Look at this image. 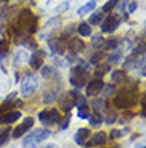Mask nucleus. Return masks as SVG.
<instances>
[{"label": "nucleus", "instance_id": "f257e3e1", "mask_svg": "<svg viewBox=\"0 0 146 148\" xmlns=\"http://www.w3.org/2000/svg\"><path fill=\"white\" fill-rule=\"evenodd\" d=\"M37 26H39V19H37V16L32 13V10L23 8L18 13V31H19V34H29V36H32L37 31Z\"/></svg>", "mask_w": 146, "mask_h": 148}, {"label": "nucleus", "instance_id": "f03ea898", "mask_svg": "<svg viewBox=\"0 0 146 148\" xmlns=\"http://www.w3.org/2000/svg\"><path fill=\"white\" fill-rule=\"evenodd\" d=\"M136 100H138V92H136V89H133V87H124V89H121L117 92L113 103L119 110H127V108L135 106Z\"/></svg>", "mask_w": 146, "mask_h": 148}, {"label": "nucleus", "instance_id": "7ed1b4c3", "mask_svg": "<svg viewBox=\"0 0 146 148\" xmlns=\"http://www.w3.org/2000/svg\"><path fill=\"white\" fill-rule=\"evenodd\" d=\"M90 71V66L87 63H79L76 66L71 68L69 73V82L71 85H74L76 89H81L87 84V74Z\"/></svg>", "mask_w": 146, "mask_h": 148}, {"label": "nucleus", "instance_id": "20e7f679", "mask_svg": "<svg viewBox=\"0 0 146 148\" xmlns=\"http://www.w3.org/2000/svg\"><path fill=\"white\" fill-rule=\"evenodd\" d=\"M39 121L47 127L53 126V124H59V121H61L59 110H56V108H48V110L40 111L39 113Z\"/></svg>", "mask_w": 146, "mask_h": 148}, {"label": "nucleus", "instance_id": "39448f33", "mask_svg": "<svg viewBox=\"0 0 146 148\" xmlns=\"http://www.w3.org/2000/svg\"><path fill=\"white\" fill-rule=\"evenodd\" d=\"M37 87H39V79L35 76H27L26 81L21 84V95L23 97H31L35 93Z\"/></svg>", "mask_w": 146, "mask_h": 148}, {"label": "nucleus", "instance_id": "423d86ee", "mask_svg": "<svg viewBox=\"0 0 146 148\" xmlns=\"http://www.w3.org/2000/svg\"><path fill=\"white\" fill-rule=\"evenodd\" d=\"M48 137H50V130L48 129H35V130H32V134H31L29 137L26 138L24 145H27V143H40V142H45Z\"/></svg>", "mask_w": 146, "mask_h": 148}, {"label": "nucleus", "instance_id": "0eeeda50", "mask_svg": "<svg viewBox=\"0 0 146 148\" xmlns=\"http://www.w3.org/2000/svg\"><path fill=\"white\" fill-rule=\"evenodd\" d=\"M119 24H121V19L117 18V16H114V15H109L106 19L101 21V31L106 32V34H111L119 27Z\"/></svg>", "mask_w": 146, "mask_h": 148}, {"label": "nucleus", "instance_id": "6e6552de", "mask_svg": "<svg viewBox=\"0 0 146 148\" xmlns=\"http://www.w3.org/2000/svg\"><path fill=\"white\" fill-rule=\"evenodd\" d=\"M32 126H34V118H24L21 124H19L18 127H15V129H13V132H11L13 138L23 137V135H24V134L27 132L29 129H32Z\"/></svg>", "mask_w": 146, "mask_h": 148}, {"label": "nucleus", "instance_id": "1a4fd4ad", "mask_svg": "<svg viewBox=\"0 0 146 148\" xmlns=\"http://www.w3.org/2000/svg\"><path fill=\"white\" fill-rule=\"evenodd\" d=\"M21 116H23L21 111H18V110L3 111V113L0 114V124H13V122H16Z\"/></svg>", "mask_w": 146, "mask_h": 148}, {"label": "nucleus", "instance_id": "9d476101", "mask_svg": "<svg viewBox=\"0 0 146 148\" xmlns=\"http://www.w3.org/2000/svg\"><path fill=\"white\" fill-rule=\"evenodd\" d=\"M44 60H45L44 50H35V52H32V55H31V58H29V66L32 68V69H40V68L44 66Z\"/></svg>", "mask_w": 146, "mask_h": 148}, {"label": "nucleus", "instance_id": "9b49d317", "mask_svg": "<svg viewBox=\"0 0 146 148\" xmlns=\"http://www.w3.org/2000/svg\"><path fill=\"white\" fill-rule=\"evenodd\" d=\"M103 87H104V82H103V79H93V81H90L87 84V95L88 97H95L98 95V93H101Z\"/></svg>", "mask_w": 146, "mask_h": 148}, {"label": "nucleus", "instance_id": "f8f14e48", "mask_svg": "<svg viewBox=\"0 0 146 148\" xmlns=\"http://www.w3.org/2000/svg\"><path fill=\"white\" fill-rule=\"evenodd\" d=\"M106 142H108V135H106L104 132H96L95 135H93L88 142H85L84 145L88 148H95V147H103Z\"/></svg>", "mask_w": 146, "mask_h": 148}, {"label": "nucleus", "instance_id": "ddd939ff", "mask_svg": "<svg viewBox=\"0 0 146 148\" xmlns=\"http://www.w3.org/2000/svg\"><path fill=\"white\" fill-rule=\"evenodd\" d=\"M68 48H69V52L71 53H81L84 52V48H85V44L82 39H76V37H71V40L68 42Z\"/></svg>", "mask_w": 146, "mask_h": 148}, {"label": "nucleus", "instance_id": "4468645a", "mask_svg": "<svg viewBox=\"0 0 146 148\" xmlns=\"http://www.w3.org/2000/svg\"><path fill=\"white\" fill-rule=\"evenodd\" d=\"M90 137V129H87V127H82V129H79L76 132V135H74V142H76L77 145H84L85 142H87V138Z\"/></svg>", "mask_w": 146, "mask_h": 148}, {"label": "nucleus", "instance_id": "2eb2a0df", "mask_svg": "<svg viewBox=\"0 0 146 148\" xmlns=\"http://www.w3.org/2000/svg\"><path fill=\"white\" fill-rule=\"evenodd\" d=\"M40 74H42V77H45V79H59V74L56 73L55 68H51V66H42Z\"/></svg>", "mask_w": 146, "mask_h": 148}, {"label": "nucleus", "instance_id": "dca6fc26", "mask_svg": "<svg viewBox=\"0 0 146 148\" xmlns=\"http://www.w3.org/2000/svg\"><path fill=\"white\" fill-rule=\"evenodd\" d=\"M95 7H96V0H90L88 3H85L84 7H81L79 10H77V15L84 16V15H87V13H90V11L95 10Z\"/></svg>", "mask_w": 146, "mask_h": 148}, {"label": "nucleus", "instance_id": "f3484780", "mask_svg": "<svg viewBox=\"0 0 146 148\" xmlns=\"http://www.w3.org/2000/svg\"><path fill=\"white\" fill-rule=\"evenodd\" d=\"M72 106H74V100L71 98V97H66V98H63V100H61V105H59V110H61V111H64V113H71Z\"/></svg>", "mask_w": 146, "mask_h": 148}, {"label": "nucleus", "instance_id": "a211bd4d", "mask_svg": "<svg viewBox=\"0 0 146 148\" xmlns=\"http://www.w3.org/2000/svg\"><path fill=\"white\" fill-rule=\"evenodd\" d=\"M77 32H79V36H82V37L91 36L90 24H88V23H81V24H77Z\"/></svg>", "mask_w": 146, "mask_h": 148}, {"label": "nucleus", "instance_id": "6ab92c4d", "mask_svg": "<svg viewBox=\"0 0 146 148\" xmlns=\"http://www.w3.org/2000/svg\"><path fill=\"white\" fill-rule=\"evenodd\" d=\"M56 98H58V92H56V89L45 90V93H44V103H53Z\"/></svg>", "mask_w": 146, "mask_h": 148}, {"label": "nucleus", "instance_id": "aec40b11", "mask_svg": "<svg viewBox=\"0 0 146 148\" xmlns=\"http://www.w3.org/2000/svg\"><path fill=\"white\" fill-rule=\"evenodd\" d=\"M108 71H111V64L108 63V64H96V71H95V77L96 79H101L103 76H104Z\"/></svg>", "mask_w": 146, "mask_h": 148}, {"label": "nucleus", "instance_id": "412c9836", "mask_svg": "<svg viewBox=\"0 0 146 148\" xmlns=\"http://www.w3.org/2000/svg\"><path fill=\"white\" fill-rule=\"evenodd\" d=\"M88 121H90V126L91 127H100L103 124V116L100 114V113H93V114H90Z\"/></svg>", "mask_w": 146, "mask_h": 148}, {"label": "nucleus", "instance_id": "4be33fe9", "mask_svg": "<svg viewBox=\"0 0 146 148\" xmlns=\"http://www.w3.org/2000/svg\"><path fill=\"white\" fill-rule=\"evenodd\" d=\"M104 58H106V53H104V52H95L93 55L90 56V63L96 66V64H100Z\"/></svg>", "mask_w": 146, "mask_h": 148}, {"label": "nucleus", "instance_id": "5701e85b", "mask_svg": "<svg viewBox=\"0 0 146 148\" xmlns=\"http://www.w3.org/2000/svg\"><path fill=\"white\" fill-rule=\"evenodd\" d=\"M111 81L113 82H122L125 81V73L122 69H116L111 73Z\"/></svg>", "mask_w": 146, "mask_h": 148}, {"label": "nucleus", "instance_id": "b1692460", "mask_svg": "<svg viewBox=\"0 0 146 148\" xmlns=\"http://www.w3.org/2000/svg\"><path fill=\"white\" fill-rule=\"evenodd\" d=\"M72 100H74V105H77V108H88L87 98H85L84 95H81V93H79L77 97H74Z\"/></svg>", "mask_w": 146, "mask_h": 148}, {"label": "nucleus", "instance_id": "393cba45", "mask_svg": "<svg viewBox=\"0 0 146 148\" xmlns=\"http://www.w3.org/2000/svg\"><path fill=\"white\" fill-rule=\"evenodd\" d=\"M103 16H104V13H103L101 10H100V11H95V13L90 16L88 23H90V24H100V23L103 21Z\"/></svg>", "mask_w": 146, "mask_h": 148}, {"label": "nucleus", "instance_id": "a878e982", "mask_svg": "<svg viewBox=\"0 0 146 148\" xmlns=\"http://www.w3.org/2000/svg\"><path fill=\"white\" fill-rule=\"evenodd\" d=\"M119 44H121V39L119 37H113V39H109V40H106L104 45L108 50H116L117 47H119Z\"/></svg>", "mask_w": 146, "mask_h": 148}, {"label": "nucleus", "instance_id": "bb28decb", "mask_svg": "<svg viewBox=\"0 0 146 148\" xmlns=\"http://www.w3.org/2000/svg\"><path fill=\"white\" fill-rule=\"evenodd\" d=\"M119 3V0H108L104 5H103V8H101V11L103 13H111V11L114 10V7Z\"/></svg>", "mask_w": 146, "mask_h": 148}, {"label": "nucleus", "instance_id": "cd10ccee", "mask_svg": "<svg viewBox=\"0 0 146 148\" xmlns=\"http://www.w3.org/2000/svg\"><path fill=\"white\" fill-rule=\"evenodd\" d=\"M106 108H108V105H106V101L103 100V98L93 101V110H95V113H101L103 110H106Z\"/></svg>", "mask_w": 146, "mask_h": 148}, {"label": "nucleus", "instance_id": "c85d7f7f", "mask_svg": "<svg viewBox=\"0 0 146 148\" xmlns=\"http://www.w3.org/2000/svg\"><path fill=\"white\" fill-rule=\"evenodd\" d=\"M104 39H103V36H93V39H91V47L93 48H100L104 45Z\"/></svg>", "mask_w": 146, "mask_h": 148}, {"label": "nucleus", "instance_id": "c756f323", "mask_svg": "<svg viewBox=\"0 0 146 148\" xmlns=\"http://www.w3.org/2000/svg\"><path fill=\"white\" fill-rule=\"evenodd\" d=\"M10 135H11L10 129H2V130H0V147L7 143L8 138H10Z\"/></svg>", "mask_w": 146, "mask_h": 148}, {"label": "nucleus", "instance_id": "7c9ffc66", "mask_svg": "<svg viewBox=\"0 0 146 148\" xmlns=\"http://www.w3.org/2000/svg\"><path fill=\"white\" fill-rule=\"evenodd\" d=\"M8 53V40L7 39H0V58L7 56Z\"/></svg>", "mask_w": 146, "mask_h": 148}, {"label": "nucleus", "instance_id": "2f4dec72", "mask_svg": "<svg viewBox=\"0 0 146 148\" xmlns=\"http://www.w3.org/2000/svg\"><path fill=\"white\" fill-rule=\"evenodd\" d=\"M121 58H122V52H114L113 55H109V64H117L119 61H121Z\"/></svg>", "mask_w": 146, "mask_h": 148}, {"label": "nucleus", "instance_id": "473e14b6", "mask_svg": "<svg viewBox=\"0 0 146 148\" xmlns=\"http://www.w3.org/2000/svg\"><path fill=\"white\" fill-rule=\"evenodd\" d=\"M117 119H119V118H117V113H116V111H109L104 121H106V124H114Z\"/></svg>", "mask_w": 146, "mask_h": 148}, {"label": "nucleus", "instance_id": "72a5a7b5", "mask_svg": "<svg viewBox=\"0 0 146 148\" xmlns=\"http://www.w3.org/2000/svg\"><path fill=\"white\" fill-rule=\"evenodd\" d=\"M59 24H61V19L59 18H53V19H50V21L47 23V24H45V29H53V27L55 26H59Z\"/></svg>", "mask_w": 146, "mask_h": 148}, {"label": "nucleus", "instance_id": "f704fd0d", "mask_svg": "<svg viewBox=\"0 0 146 148\" xmlns=\"http://www.w3.org/2000/svg\"><path fill=\"white\" fill-rule=\"evenodd\" d=\"M101 92L104 93V95H113V93L116 92V87H114V84H108V85L104 84V87H103Z\"/></svg>", "mask_w": 146, "mask_h": 148}, {"label": "nucleus", "instance_id": "c9c22d12", "mask_svg": "<svg viewBox=\"0 0 146 148\" xmlns=\"http://www.w3.org/2000/svg\"><path fill=\"white\" fill-rule=\"evenodd\" d=\"M77 116H79L81 119H88L90 118V110H88V108H79Z\"/></svg>", "mask_w": 146, "mask_h": 148}, {"label": "nucleus", "instance_id": "e433bc0d", "mask_svg": "<svg viewBox=\"0 0 146 148\" xmlns=\"http://www.w3.org/2000/svg\"><path fill=\"white\" fill-rule=\"evenodd\" d=\"M69 122H71V113H66L64 121L59 124V130H66V129H68V126H69Z\"/></svg>", "mask_w": 146, "mask_h": 148}, {"label": "nucleus", "instance_id": "4c0bfd02", "mask_svg": "<svg viewBox=\"0 0 146 148\" xmlns=\"http://www.w3.org/2000/svg\"><path fill=\"white\" fill-rule=\"evenodd\" d=\"M136 7H138V3H136V0H132V2H130V5H128L127 13H128V15H132V13H135Z\"/></svg>", "mask_w": 146, "mask_h": 148}, {"label": "nucleus", "instance_id": "58836bf2", "mask_svg": "<svg viewBox=\"0 0 146 148\" xmlns=\"http://www.w3.org/2000/svg\"><path fill=\"white\" fill-rule=\"evenodd\" d=\"M133 113H125L124 114V118H121V119H117V121L119 122H128V121H132V119H133Z\"/></svg>", "mask_w": 146, "mask_h": 148}, {"label": "nucleus", "instance_id": "ea45409f", "mask_svg": "<svg viewBox=\"0 0 146 148\" xmlns=\"http://www.w3.org/2000/svg\"><path fill=\"white\" fill-rule=\"evenodd\" d=\"M141 114L146 116V93L143 95V98H141Z\"/></svg>", "mask_w": 146, "mask_h": 148}, {"label": "nucleus", "instance_id": "a19ab883", "mask_svg": "<svg viewBox=\"0 0 146 148\" xmlns=\"http://www.w3.org/2000/svg\"><path fill=\"white\" fill-rule=\"evenodd\" d=\"M122 134H125V130L122 132V130H113L111 132V138H119V137H122Z\"/></svg>", "mask_w": 146, "mask_h": 148}, {"label": "nucleus", "instance_id": "79ce46f5", "mask_svg": "<svg viewBox=\"0 0 146 148\" xmlns=\"http://www.w3.org/2000/svg\"><path fill=\"white\" fill-rule=\"evenodd\" d=\"M66 8H68V3H63V5H59V7L56 8L55 11H56V13H61V11H64Z\"/></svg>", "mask_w": 146, "mask_h": 148}, {"label": "nucleus", "instance_id": "37998d69", "mask_svg": "<svg viewBox=\"0 0 146 148\" xmlns=\"http://www.w3.org/2000/svg\"><path fill=\"white\" fill-rule=\"evenodd\" d=\"M45 148H58V147H56V145H47Z\"/></svg>", "mask_w": 146, "mask_h": 148}, {"label": "nucleus", "instance_id": "c03bdc74", "mask_svg": "<svg viewBox=\"0 0 146 148\" xmlns=\"http://www.w3.org/2000/svg\"><path fill=\"white\" fill-rule=\"evenodd\" d=\"M145 66H146V64H145ZM141 74H143V76H146V68H145V69L141 71Z\"/></svg>", "mask_w": 146, "mask_h": 148}, {"label": "nucleus", "instance_id": "a18cd8bd", "mask_svg": "<svg viewBox=\"0 0 146 148\" xmlns=\"http://www.w3.org/2000/svg\"><path fill=\"white\" fill-rule=\"evenodd\" d=\"M2 113H3V110H2V106H0V114H2Z\"/></svg>", "mask_w": 146, "mask_h": 148}, {"label": "nucleus", "instance_id": "49530a36", "mask_svg": "<svg viewBox=\"0 0 146 148\" xmlns=\"http://www.w3.org/2000/svg\"><path fill=\"white\" fill-rule=\"evenodd\" d=\"M0 2H7V0H0Z\"/></svg>", "mask_w": 146, "mask_h": 148}]
</instances>
